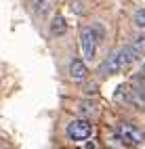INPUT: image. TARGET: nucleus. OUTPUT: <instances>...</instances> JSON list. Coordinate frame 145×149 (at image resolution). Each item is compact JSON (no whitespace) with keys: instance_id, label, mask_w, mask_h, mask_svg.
Masks as SVG:
<instances>
[{"instance_id":"obj_4","label":"nucleus","mask_w":145,"mask_h":149,"mask_svg":"<svg viewBox=\"0 0 145 149\" xmlns=\"http://www.w3.org/2000/svg\"><path fill=\"white\" fill-rule=\"evenodd\" d=\"M120 51H122V55H124V61H126V65L130 67L132 63H137L141 57H145V36L132 38V42H128L126 46H122Z\"/></svg>"},{"instance_id":"obj_9","label":"nucleus","mask_w":145,"mask_h":149,"mask_svg":"<svg viewBox=\"0 0 145 149\" xmlns=\"http://www.w3.org/2000/svg\"><path fill=\"white\" fill-rule=\"evenodd\" d=\"M51 8V0H30V11L38 17H44Z\"/></svg>"},{"instance_id":"obj_3","label":"nucleus","mask_w":145,"mask_h":149,"mask_svg":"<svg viewBox=\"0 0 145 149\" xmlns=\"http://www.w3.org/2000/svg\"><path fill=\"white\" fill-rule=\"evenodd\" d=\"M97 44H99V38H97L93 25H86L80 29V51L86 63H93L95 61V55H97Z\"/></svg>"},{"instance_id":"obj_12","label":"nucleus","mask_w":145,"mask_h":149,"mask_svg":"<svg viewBox=\"0 0 145 149\" xmlns=\"http://www.w3.org/2000/svg\"><path fill=\"white\" fill-rule=\"evenodd\" d=\"M141 74H145V63H143V69H141Z\"/></svg>"},{"instance_id":"obj_8","label":"nucleus","mask_w":145,"mask_h":149,"mask_svg":"<svg viewBox=\"0 0 145 149\" xmlns=\"http://www.w3.org/2000/svg\"><path fill=\"white\" fill-rule=\"evenodd\" d=\"M99 103L97 101H82L80 103V116L82 118H95V116H99Z\"/></svg>"},{"instance_id":"obj_11","label":"nucleus","mask_w":145,"mask_h":149,"mask_svg":"<svg viewBox=\"0 0 145 149\" xmlns=\"http://www.w3.org/2000/svg\"><path fill=\"white\" fill-rule=\"evenodd\" d=\"M135 25L145 29V8H137L135 11Z\"/></svg>"},{"instance_id":"obj_7","label":"nucleus","mask_w":145,"mask_h":149,"mask_svg":"<svg viewBox=\"0 0 145 149\" xmlns=\"http://www.w3.org/2000/svg\"><path fill=\"white\" fill-rule=\"evenodd\" d=\"M86 74H89V69H86V65L82 63V59H74V61L70 63V78L74 82L86 80Z\"/></svg>"},{"instance_id":"obj_6","label":"nucleus","mask_w":145,"mask_h":149,"mask_svg":"<svg viewBox=\"0 0 145 149\" xmlns=\"http://www.w3.org/2000/svg\"><path fill=\"white\" fill-rule=\"evenodd\" d=\"M122 69H126V61H124V57H122V51L118 48V51H114V53L101 63L99 74H101V76H114V74H120Z\"/></svg>"},{"instance_id":"obj_10","label":"nucleus","mask_w":145,"mask_h":149,"mask_svg":"<svg viewBox=\"0 0 145 149\" xmlns=\"http://www.w3.org/2000/svg\"><path fill=\"white\" fill-rule=\"evenodd\" d=\"M65 32H67L65 17H63V15H55L53 23H51V34H53V36H63Z\"/></svg>"},{"instance_id":"obj_1","label":"nucleus","mask_w":145,"mask_h":149,"mask_svg":"<svg viewBox=\"0 0 145 149\" xmlns=\"http://www.w3.org/2000/svg\"><path fill=\"white\" fill-rule=\"evenodd\" d=\"M114 101L135 107V109H145V91L132 84H120L114 93Z\"/></svg>"},{"instance_id":"obj_2","label":"nucleus","mask_w":145,"mask_h":149,"mask_svg":"<svg viewBox=\"0 0 145 149\" xmlns=\"http://www.w3.org/2000/svg\"><path fill=\"white\" fill-rule=\"evenodd\" d=\"M116 134L120 136V141L126 147H139L145 143V132L130 122H118L116 124Z\"/></svg>"},{"instance_id":"obj_5","label":"nucleus","mask_w":145,"mask_h":149,"mask_svg":"<svg viewBox=\"0 0 145 149\" xmlns=\"http://www.w3.org/2000/svg\"><path fill=\"white\" fill-rule=\"evenodd\" d=\"M91 134H93V126L86 118H78V120L67 124V136L76 143H84Z\"/></svg>"}]
</instances>
